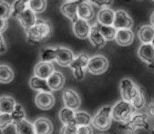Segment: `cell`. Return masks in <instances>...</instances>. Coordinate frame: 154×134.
<instances>
[{"label":"cell","mask_w":154,"mask_h":134,"mask_svg":"<svg viewBox=\"0 0 154 134\" xmlns=\"http://www.w3.org/2000/svg\"><path fill=\"white\" fill-rule=\"evenodd\" d=\"M26 40L28 43L33 45H38L48 40L52 34L51 23L48 20L38 18L34 26L25 30Z\"/></svg>","instance_id":"obj_1"},{"label":"cell","mask_w":154,"mask_h":134,"mask_svg":"<svg viewBox=\"0 0 154 134\" xmlns=\"http://www.w3.org/2000/svg\"><path fill=\"white\" fill-rule=\"evenodd\" d=\"M135 112L131 103L124 100H119L112 106V118L115 121L125 124Z\"/></svg>","instance_id":"obj_2"},{"label":"cell","mask_w":154,"mask_h":134,"mask_svg":"<svg viewBox=\"0 0 154 134\" xmlns=\"http://www.w3.org/2000/svg\"><path fill=\"white\" fill-rule=\"evenodd\" d=\"M112 106L104 105L92 118L91 126L99 130L105 131L109 129L112 122Z\"/></svg>","instance_id":"obj_3"},{"label":"cell","mask_w":154,"mask_h":134,"mask_svg":"<svg viewBox=\"0 0 154 134\" xmlns=\"http://www.w3.org/2000/svg\"><path fill=\"white\" fill-rule=\"evenodd\" d=\"M124 126L131 132H135L139 130H149L150 129V118L147 113L135 112L130 121L125 123Z\"/></svg>","instance_id":"obj_4"},{"label":"cell","mask_w":154,"mask_h":134,"mask_svg":"<svg viewBox=\"0 0 154 134\" xmlns=\"http://www.w3.org/2000/svg\"><path fill=\"white\" fill-rule=\"evenodd\" d=\"M141 87L130 78H123L119 82V91L122 100L131 103L140 93Z\"/></svg>","instance_id":"obj_5"},{"label":"cell","mask_w":154,"mask_h":134,"mask_svg":"<svg viewBox=\"0 0 154 134\" xmlns=\"http://www.w3.org/2000/svg\"><path fill=\"white\" fill-rule=\"evenodd\" d=\"M89 56L86 54H79L75 56L73 62L69 65L72 70L73 76L78 81H82L85 77L86 70L88 69V64L89 62Z\"/></svg>","instance_id":"obj_6"},{"label":"cell","mask_w":154,"mask_h":134,"mask_svg":"<svg viewBox=\"0 0 154 134\" xmlns=\"http://www.w3.org/2000/svg\"><path fill=\"white\" fill-rule=\"evenodd\" d=\"M109 68V60L101 54H96L89 58L88 71L94 75H100L105 73Z\"/></svg>","instance_id":"obj_7"},{"label":"cell","mask_w":154,"mask_h":134,"mask_svg":"<svg viewBox=\"0 0 154 134\" xmlns=\"http://www.w3.org/2000/svg\"><path fill=\"white\" fill-rule=\"evenodd\" d=\"M139 58L150 70H154V47L151 44H141L138 49Z\"/></svg>","instance_id":"obj_8"},{"label":"cell","mask_w":154,"mask_h":134,"mask_svg":"<svg viewBox=\"0 0 154 134\" xmlns=\"http://www.w3.org/2000/svg\"><path fill=\"white\" fill-rule=\"evenodd\" d=\"M62 99L65 107L77 111L81 104V99L79 93L73 89H65L62 93Z\"/></svg>","instance_id":"obj_9"},{"label":"cell","mask_w":154,"mask_h":134,"mask_svg":"<svg viewBox=\"0 0 154 134\" xmlns=\"http://www.w3.org/2000/svg\"><path fill=\"white\" fill-rule=\"evenodd\" d=\"M133 25V19L125 10H117L115 12V17L113 26L119 29H131Z\"/></svg>","instance_id":"obj_10"},{"label":"cell","mask_w":154,"mask_h":134,"mask_svg":"<svg viewBox=\"0 0 154 134\" xmlns=\"http://www.w3.org/2000/svg\"><path fill=\"white\" fill-rule=\"evenodd\" d=\"M75 58L74 53L68 47L57 46V55H56V63L63 67L69 66Z\"/></svg>","instance_id":"obj_11"},{"label":"cell","mask_w":154,"mask_h":134,"mask_svg":"<svg viewBox=\"0 0 154 134\" xmlns=\"http://www.w3.org/2000/svg\"><path fill=\"white\" fill-rule=\"evenodd\" d=\"M35 103L38 108L43 111L51 109L55 104V97L52 92H38L35 97Z\"/></svg>","instance_id":"obj_12"},{"label":"cell","mask_w":154,"mask_h":134,"mask_svg":"<svg viewBox=\"0 0 154 134\" xmlns=\"http://www.w3.org/2000/svg\"><path fill=\"white\" fill-rule=\"evenodd\" d=\"M82 0H73V1H66L60 7V11L66 17H68L72 23L79 19L78 8Z\"/></svg>","instance_id":"obj_13"},{"label":"cell","mask_w":154,"mask_h":134,"mask_svg":"<svg viewBox=\"0 0 154 134\" xmlns=\"http://www.w3.org/2000/svg\"><path fill=\"white\" fill-rule=\"evenodd\" d=\"M16 19L18 20V22L20 23V25H22L24 30H27L29 28H31L32 26L35 25V24L38 21V17L36 16V13L33 10L30 9L28 7Z\"/></svg>","instance_id":"obj_14"},{"label":"cell","mask_w":154,"mask_h":134,"mask_svg":"<svg viewBox=\"0 0 154 134\" xmlns=\"http://www.w3.org/2000/svg\"><path fill=\"white\" fill-rule=\"evenodd\" d=\"M72 30L74 35L79 39H87L88 38L89 33L91 30V26L88 21L79 18L76 22L73 23Z\"/></svg>","instance_id":"obj_15"},{"label":"cell","mask_w":154,"mask_h":134,"mask_svg":"<svg viewBox=\"0 0 154 134\" xmlns=\"http://www.w3.org/2000/svg\"><path fill=\"white\" fill-rule=\"evenodd\" d=\"M88 40L90 44L95 48H102L106 45L107 41L101 35L99 27V23H96L93 26H91V30L88 36Z\"/></svg>","instance_id":"obj_16"},{"label":"cell","mask_w":154,"mask_h":134,"mask_svg":"<svg viewBox=\"0 0 154 134\" xmlns=\"http://www.w3.org/2000/svg\"><path fill=\"white\" fill-rule=\"evenodd\" d=\"M55 67L52 63L39 62L34 68V75L42 79L48 80V78L55 72Z\"/></svg>","instance_id":"obj_17"},{"label":"cell","mask_w":154,"mask_h":134,"mask_svg":"<svg viewBox=\"0 0 154 134\" xmlns=\"http://www.w3.org/2000/svg\"><path fill=\"white\" fill-rule=\"evenodd\" d=\"M134 40V34L131 29H119L115 41L120 46H128Z\"/></svg>","instance_id":"obj_18"},{"label":"cell","mask_w":154,"mask_h":134,"mask_svg":"<svg viewBox=\"0 0 154 134\" xmlns=\"http://www.w3.org/2000/svg\"><path fill=\"white\" fill-rule=\"evenodd\" d=\"M36 134H51L53 131L52 122L45 117H39L33 122Z\"/></svg>","instance_id":"obj_19"},{"label":"cell","mask_w":154,"mask_h":134,"mask_svg":"<svg viewBox=\"0 0 154 134\" xmlns=\"http://www.w3.org/2000/svg\"><path fill=\"white\" fill-rule=\"evenodd\" d=\"M95 14L93 7H92L91 4L88 1V0H82L81 3L79 6L78 8V16L80 19L89 21L91 19H93Z\"/></svg>","instance_id":"obj_20"},{"label":"cell","mask_w":154,"mask_h":134,"mask_svg":"<svg viewBox=\"0 0 154 134\" xmlns=\"http://www.w3.org/2000/svg\"><path fill=\"white\" fill-rule=\"evenodd\" d=\"M48 83L52 92L53 91H60L65 84V76L61 72L55 71L48 78Z\"/></svg>","instance_id":"obj_21"},{"label":"cell","mask_w":154,"mask_h":134,"mask_svg":"<svg viewBox=\"0 0 154 134\" xmlns=\"http://www.w3.org/2000/svg\"><path fill=\"white\" fill-rule=\"evenodd\" d=\"M115 12L109 7H103L98 13V23L102 25H113Z\"/></svg>","instance_id":"obj_22"},{"label":"cell","mask_w":154,"mask_h":134,"mask_svg":"<svg viewBox=\"0 0 154 134\" xmlns=\"http://www.w3.org/2000/svg\"><path fill=\"white\" fill-rule=\"evenodd\" d=\"M17 105L16 100L9 95L0 96V113H12Z\"/></svg>","instance_id":"obj_23"},{"label":"cell","mask_w":154,"mask_h":134,"mask_svg":"<svg viewBox=\"0 0 154 134\" xmlns=\"http://www.w3.org/2000/svg\"><path fill=\"white\" fill-rule=\"evenodd\" d=\"M138 37L141 44H151L154 37V27L151 25H142L138 32Z\"/></svg>","instance_id":"obj_24"},{"label":"cell","mask_w":154,"mask_h":134,"mask_svg":"<svg viewBox=\"0 0 154 134\" xmlns=\"http://www.w3.org/2000/svg\"><path fill=\"white\" fill-rule=\"evenodd\" d=\"M29 86L32 90L37 91L38 92H51V89L48 86V80L42 79L37 76H32L29 80Z\"/></svg>","instance_id":"obj_25"},{"label":"cell","mask_w":154,"mask_h":134,"mask_svg":"<svg viewBox=\"0 0 154 134\" xmlns=\"http://www.w3.org/2000/svg\"><path fill=\"white\" fill-rule=\"evenodd\" d=\"M75 113L76 111L68 107H63L59 111L58 118L60 121L63 123V125H76Z\"/></svg>","instance_id":"obj_26"},{"label":"cell","mask_w":154,"mask_h":134,"mask_svg":"<svg viewBox=\"0 0 154 134\" xmlns=\"http://www.w3.org/2000/svg\"><path fill=\"white\" fill-rule=\"evenodd\" d=\"M15 77V73L13 69L6 63L0 64V83H9L13 81Z\"/></svg>","instance_id":"obj_27"},{"label":"cell","mask_w":154,"mask_h":134,"mask_svg":"<svg viewBox=\"0 0 154 134\" xmlns=\"http://www.w3.org/2000/svg\"><path fill=\"white\" fill-rule=\"evenodd\" d=\"M14 126L17 134H36L33 123H31L26 119L16 123Z\"/></svg>","instance_id":"obj_28"},{"label":"cell","mask_w":154,"mask_h":134,"mask_svg":"<svg viewBox=\"0 0 154 134\" xmlns=\"http://www.w3.org/2000/svg\"><path fill=\"white\" fill-rule=\"evenodd\" d=\"M56 55H57V47L48 46L45 47L40 52V62H46V63H52L56 61Z\"/></svg>","instance_id":"obj_29"},{"label":"cell","mask_w":154,"mask_h":134,"mask_svg":"<svg viewBox=\"0 0 154 134\" xmlns=\"http://www.w3.org/2000/svg\"><path fill=\"white\" fill-rule=\"evenodd\" d=\"M100 31L106 41H113L116 38L117 29L113 25H102L99 24Z\"/></svg>","instance_id":"obj_30"},{"label":"cell","mask_w":154,"mask_h":134,"mask_svg":"<svg viewBox=\"0 0 154 134\" xmlns=\"http://www.w3.org/2000/svg\"><path fill=\"white\" fill-rule=\"evenodd\" d=\"M75 120H76L77 126H86V125H91L92 117L87 112L77 111L75 113Z\"/></svg>","instance_id":"obj_31"},{"label":"cell","mask_w":154,"mask_h":134,"mask_svg":"<svg viewBox=\"0 0 154 134\" xmlns=\"http://www.w3.org/2000/svg\"><path fill=\"white\" fill-rule=\"evenodd\" d=\"M27 6L36 14H39V13H42L46 10L47 0H30Z\"/></svg>","instance_id":"obj_32"},{"label":"cell","mask_w":154,"mask_h":134,"mask_svg":"<svg viewBox=\"0 0 154 134\" xmlns=\"http://www.w3.org/2000/svg\"><path fill=\"white\" fill-rule=\"evenodd\" d=\"M11 115L13 118V125H15L16 123L26 119V111L21 104L17 103V105H16L13 112L11 113Z\"/></svg>","instance_id":"obj_33"},{"label":"cell","mask_w":154,"mask_h":134,"mask_svg":"<svg viewBox=\"0 0 154 134\" xmlns=\"http://www.w3.org/2000/svg\"><path fill=\"white\" fill-rule=\"evenodd\" d=\"M12 16V5L6 0H0V18L8 19Z\"/></svg>","instance_id":"obj_34"},{"label":"cell","mask_w":154,"mask_h":134,"mask_svg":"<svg viewBox=\"0 0 154 134\" xmlns=\"http://www.w3.org/2000/svg\"><path fill=\"white\" fill-rule=\"evenodd\" d=\"M132 107L134 108L135 111L137 110H140L142 109L144 106H145V103H146V98H145V92L143 91V89L141 88L140 89V93L137 95V97L131 102Z\"/></svg>","instance_id":"obj_35"},{"label":"cell","mask_w":154,"mask_h":134,"mask_svg":"<svg viewBox=\"0 0 154 134\" xmlns=\"http://www.w3.org/2000/svg\"><path fill=\"white\" fill-rule=\"evenodd\" d=\"M27 5L19 1V0H15L12 4V16L17 18L22 12H24L27 8Z\"/></svg>","instance_id":"obj_36"},{"label":"cell","mask_w":154,"mask_h":134,"mask_svg":"<svg viewBox=\"0 0 154 134\" xmlns=\"http://www.w3.org/2000/svg\"><path fill=\"white\" fill-rule=\"evenodd\" d=\"M13 124V118L10 113H0V129L5 130Z\"/></svg>","instance_id":"obj_37"},{"label":"cell","mask_w":154,"mask_h":134,"mask_svg":"<svg viewBox=\"0 0 154 134\" xmlns=\"http://www.w3.org/2000/svg\"><path fill=\"white\" fill-rule=\"evenodd\" d=\"M77 133H78L77 125H63L59 132V134H77Z\"/></svg>","instance_id":"obj_38"},{"label":"cell","mask_w":154,"mask_h":134,"mask_svg":"<svg viewBox=\"0 0 154 134\" xmlns=\"http://www.w3.org/2000/svg\"><path fill=\"white\" fill-rule=\"evenodd\" d=\"M90 4L96 5L101 8L103 7H109L113 4V0H88Z\"/></svg>","instance_id":"obj_39"},{"label":"cell","mask_w":154,"mask_h":134,"mask_svg":"<svg viewBox=\"0 0 154 134\" xmlns=\"http://www.w3.org/2000/svg\"><path fill=\"white\" fill-rule=\"evenodd\" d=\"M77 134H93V129H92L91 125L78 126V133Z\"/></svg>","instance_id":"obj_40"},{"label":"cell","mask_w":154,"mask_h":134,"mask_svg":"<svg viewBox=\"0 0 154 134\" xmlns=\"http://www.w3.org/2000/svg\"><path fill=\"white\" fill-rule=\"evenodd\" d=\"M147 114L150 119L154 120V100L150 102L147 106Z\"/></svg>","instance_id":"obj_41"},{"label":"cell","mask_w":154,"mask_h":134,"mask_svg":"<svg viewBox=\"0 0 154 134\" xmlns=\"http://www.w3.org/2000/svg\"><path fill=\"white\" fill-rule=\"evenodd\" d=\"M6 52H7V45L2 34H0V55L4 54Z\"/></svg>","instance_id":"obj_42"},{"label":"cell","mask_w":154,"mask_h":134,"mask_svg":"<svg viewBox=\"0 0 154 134\" xmlns=\"http://www.w3.org/2000/svg\"><path fill=\"white\" fill-rule=\"evenodd\" d=\"M8 26V19L5 18H0V34H3Z\"/></svg>","instance_id":"obj_43"},{"label":"cell","mask_w":154,"mask_h":134,"mask_svg":"<svg viewBox=\"0 0 154 134\" xmlns=\"http://www.w3.org/2000/svg\"><path fill=\"white\" fill-rule=\"evenodd\" d=\"M150 25L154 27V11L152 12V14L150 16Z\"/></svg>","instance_id":"obj_44"},{"label":"cell","mask_w":154,"mask_h":134,"mask_svg":"<svg viewBox=\"0 0 154 134\" xmlns=\"http://www.w3.org/2000/svg\"><path fill=\"white\" fill-rule=\"evenodd\" d=\"M19 1H21V2H23V3H25V4L28 5V3H29L30 0H19Z\"/></svg>","instance_id":"obj_45"},{"label":"cell","mask_w":154,"mask_h":134,"mask_svg":"<svg viewBox=\"0 0 154 134\" xmlns=\"http://www.w3.org/2000/svg\"><path fill=\"white\" fill-rule=\"evenodd\" d=\"M151 45H152L153 47H154V37H153V39H152V41H151Z\"/></svg>","instance_id":"obj_46"},{"label":"cell","mask_w":154,"mask_h":134,"mask_svg":"<svg viewBox=\"0 0 154 134\" xmlns=\"http://www.w3.org/2000/svg\"><path fill=\"white\" fill-rule=\"evenodd\" d=\"M151 134H154V127L151 129Z\"/></svg>","instance_id":"obj_47"},{"label":"cell","mask_w":154,"mask_h":134,"mask_svg":"<svg viewBox=\"0 0 154 134\" xmlns=\"http://www.w3.org/2000/svg\"><path fill=\"white\" fill-rule=\"evenodd\" d=\"M0 134H3V130L0 129Z\"/></svg>","instance_id":"obj_48"},{"label":"cell","mask_w":154,"mask_h":134,"mask_svg":"<svg viewBox=\"0 0 154 134\" xmlns=\"http://www.w3.org/2000/svg\"><path fill=\"white\" fill-rule=\"evenodd\" d=\"M66 1H73V0H66Z\"/></svg>","instance_id":"obj_49"},{"label":"cell","mask_w":154,"mask_h":134,"mask_svg":"<svg viewBox=\"0 0 154 134\" xmlns=\"http://www.w3.org/2000/svg\"><path fill=\"white\" fill-rule=\"evenodd\" d=\"M129 134H134V133H129Z\"/></svg>","instance_id":"obj_50"},{"label":"cell","mask_w":154,"mask_h":134,"mask_svg":"<svg viewBox=\"0 0 154 134\" xmlns=\"http://www.w3.org/2000/svg\"><path fill=\"white\" fill-rule=\"evenodd\" d=\"M139 1H141V0H139Z\"/></svg>","instance_id":"obj_51"},{"label":"cell","mask_w":154,"mask_h":134,"mask_svg":"<svg viewBox=\"0 0 154 134\" xmlns=\"http://www.w3.org/2000/svg\"><path fill=\"white\" fill-rule=\"evenodd\" d=\"M153 1H154V0H153Z\"/></svg>","instance_id":"obj_52"}]
</instances>
